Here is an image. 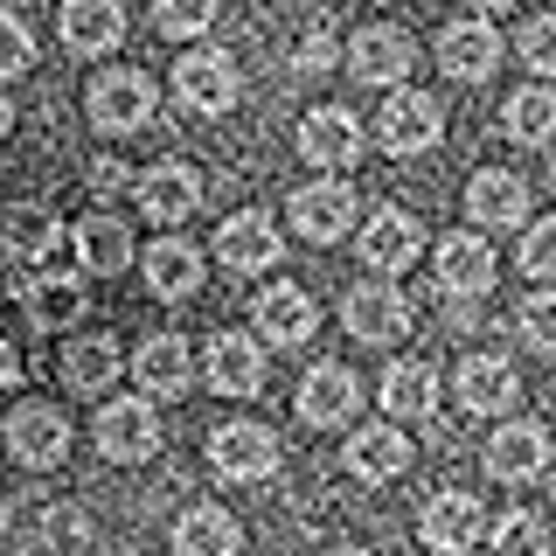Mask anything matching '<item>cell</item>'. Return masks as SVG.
<instances>
[{
    "label": "cell",
    "mask_w": 556,
    "mask_h": 556,
    "mask_svg": "<svg viewBox=\"0 0 556 556\" xmlns=\"http://www.w3.org/2000/svg\"><path fill=\"white\" fill-rule=\"evenodd\" d=\"M202 369L216 396H257L265 390V348H257V334H216Z\"/></svg>",
    "instance_id": "d4e9b609"
},
{
    "label": "cell",
    "mask_w": 556,
    "mask_h": 556,
    "mask_svg": "<svg viewBox=\"0 0 556 556\" xmlns=\"http://www.w3.org/2000/svg\"><path fill=\"white\" fill-rule=\"evenodd\" d=\"M355 251H362V265H369L376 278H396V271L417 265V251H425V223H417L410 208H390V202H382L376 216L362 223Z\"/></svg>",
    "instance_id": "5b68a950"
},
{
    "label": "cell",
    "mask_w": 556,
    "mask_h": 556,
    "mask_svg": "<svg viewBox=\"0 0 556 556\" xmlns=\"http://www.w3.org/2000/svg\"><path fill=\"white\" fill-rule=\"evenodd\" d=\"M549 188H556V153H549Z\"/></svg>",
    "instance_id": "7dc6e473"
},
{
    "label": "cell",
    "mask_w": 556,
    "mask_h": 556,
    "mask_svg": "<svg viewBox=\"0 0 556 556\" xmlns=\"http://www.w3.org/2000/svg\"><path fill=\"white\" fill-rule=\"evenodd\" d=\"M466 216H473V230H521L529 223V181L508 167H480L466 181Z\"/></svg>",
    "instance_id": "e0dca14e"
},
{
    "label": "cell",
    "mask_w": 556,
    "mask_h": 556,
    "mask_svg": "<svg viewBox=\"0 0 556 556\" xmlns=\"http://www.w3.org/2000/svg\"><path fill=\"white\" fill-rule=\"evenodd\" d=\"M501 132L515 147H549L556 139V84H521V91L501 104Z\"/></svg>",
    "instance_id": "f546056e"
},
{
    "label": "cell",
    "mask_w": 556,
    "mask_h": 556,
    "mask_svg": "<svg viewBox=\"0 0 556 556\" xmlns=\"http://www.w3.org/2000/svg\"><path fill=\"white\" fill-rule=\"evenodd\" d=\"M341 459H348V473H355V480L390 486V480L410 473V439H404V425H362L355 439H348Z\"/></svg>",
    "instance_id": "cb8c5ba5"
},
{
    "label": "cell",
    "mask_w": 556,
    "mask_h": 556,
    "mask_svg": "<svg viewBox=\"0 0 556 556\" xmlns=\"http://www.w3.org/2000/svg\"><path fill=\"white\" fill-rule=\"evenodd\" d=\"M410 70H417V42H410L404 28H390V22L362 28L355 42H348V77L369 84V91H396Z\"/></svg>",
    "instance_id": "8992f818"
},
{
    "label": "cell",
    "mask_w": 556,
    "mask_h": 556,
    "mask_svg": "<svg viewBox=\"0 0 556 556\" xmlns=\"http://www.w3.org/2000/svg\"><path fill=\"white\" fill-rule=\"evenodd\" d=\"M8 452L22 466H35V473H42V466H56L63 452H70V417L56 404H22V410L8 417Z\"/></svg>",
    "instance_id": "603a6c76"
},
{
    "label": "cell",
    "mask_w": 556,
    "mask_h": 556,
    "mask_svg": "<svg viewBox=\"0 0 556 556\" xmlns=\"http://www.w3.org/2000/svg\"><path fill=\"white\" fill-rule=\"evenodd\" d=\"M382 425H425L431 410H439V369H431L425 355H404L382 369Z\"/></svg>",
    "instance_id": "2e32d148"
},
{
    "label": "cell",
    "mask_w": 556,
    "mask_h": 556,
    "mask_svg": "<svg viewBox=\"0 0 556 556\" xmlns=\"http://www.w3.org/2000/svg\"><path fill=\"white\" fill-rule=\"evenodd\" d=\"M292 230L306 243H334L355 230V188L348 181H306L300 195H292Z\"/></svg>",
    "instance_id": "44dd1931"
},
{
    "label": "cell",
    "mask_w": 556,
    "mask_h": 556,
    "mask_svg": "<svg viewBox=\"0 0 556 556\" xmlns=\"http://www.w3.org/2000/svg\"><path fill=\"white\" fill-rule=\"evenodd\" d=\"M334 556H369V549H334Z\"/></svg>",
    "instance_id": "bcb514c9"
},
{
    "label": "cell",
    "mask_w": 556,
    "mask_h": 556,
    "mask_svg": "<svg viewBox=\"0 0 556 556\" xmlns=\"http://www.w3.org/2000/svg\"><path fill=\"white\" fill-rule=\"evenodd\" d=\"M278 223L265 216V208H237V216H223V230H216V257H223V271H271L278 265Z\"/></svg>",
    "instance_id": "5bb4252c"
},
{
    "label": "cell",
    "mask_w": 556,
    "mask_h": 556,
    "mask_svg": "<svg viewBox=\"0 0 556 556\" xmlns=\"http://www.w3.org/2000/svg\"><path fill=\"white\" fill-rule=\"evenodd\" d=\"M132 376H139V396H167L174 404V396L195 390V348L181 334H153V341H139Z\"/></svg>",
    "instance_id": "ffe728a7"
},
{
    "label": "cell",
    "mask_w": 556,
    "mask_h": 556,
    "mask_svg": "<svg viewBox=\"0 0 556 556\" xmlns=\"http://www.w3.org/2000/svg\"><path fill=\"white\" fill-rule=\"evenodd\" d=\"M28 70H35V35L14 14H0V77H28Z\"/></svg>",
    "instance_id": "f35d334b"
},
{
    "label": "cell",
    "mask_w": 556,
    "mask_h": 556,
    "mask_svg": "<svg viewBox=\"0 0 556 556\" xmlns=\"http://www.w3.org/2000/svg\"><path fill=\"white\" fill-rule=\"evenodd\" d=\"M452 396L473 417H508V404L521 396V376H515V362H501V355H466L459 376H452Z\"/></svg>",
    "instance_id": "d6986e66"
},
{
    "label": "cell",
    "mask_w": 556,
    "mask_h": 556,
    "mask_svg": "<svg viewBox=\"0 0 556 556\" xmlns=\"http://www.w3.org/2000/svg\"><path fill=\"white\" fill-rule=\"evenodd\" d=\"M153 77L147 70H104V77L91 84V98H84V112H91L98 132H139L153 126Z\"/></svg>",
    "instance_id": "277c9868"
},
{
    "label": "cell",
    "mask_w": 556,
    "mask_h": 556,
    "mask_svg": "<svg viewBox=\"0 0 556 556\" xmlns=\"http://www.w3.org/2000/svg\"><path fill=\"white\" fill-rule=\"evenodd\" d=\"M174 98H181L188 112H202V118H223L243 98L237 56L230 49H188V56L174 63Z\"/></svg>",
    "instance_id": "3957f363"
},
{
    "label": "cell",
    "mask_w": 556,
    "mask_h": 556,
    "mask_svg": "<svg viewBox=\"0 0 556 556\" xmlns=\"http://www.w3.org/2000/svg\"><path fill=\"white\" fill-rule=\"evenodd\" d=\"M431 271H439V292H445V300H480V292H494L501 257H494V243H486V237L452 230L439 251H431Z\"/></svg>",
    "instance_id": "52a82bcc"
},
{
    "label": "cell",
    "mask_w": 556,
    "mask_h": 556,
    "mask_svg": "<svg viewBox=\"0 0 556 556\" xmlns=\"http://www.w3.org/2000/svg\"><path fill=\"white\" fill-rule=\"evenodd\" d=\"M208 466H216L223 480H271L278 473V431L251 425V417L216 425V431H208Z\"/></svg>",
    "instance_id": "ba28073f"
},
{
    "label": "cell",
    "mask_w": 556,
    "mask_h": 556,
    "mask_svg": "<svg viewBox=\"0 0 556 556\" xmlns=\"http://www.w3.org/2000/svg\"><path fill=\"white\" fill-rule=\"evenodd\" d=\"M515 327H521V341H529V348H549V355H556V286L529 292L521 313H515Z\"/></svg>",
    "instance_id": "8d00e7d4"
},
{
    "label": "cell",
    "mask_w": 556,
    "mask_h": 556,
    "mask_svg": "<svg viewBox=\"0 0 556 556\" xmlns=\"http://www.w3.org/2000/svg\"><path fill=\"white\" fill-rule=\"evenodd\" d=\"M549 494H556V473H549Z\"/></svg>",
    "instance_id": "c3c4849f"
},
{
    "label": "cell",
    "mask_w": 556,
    "mask_h": 556,
    "mask_svg": "<svg viewBox=\"0 0 556 556\" xmlns=\"http://www.w3.org/2000/svg\"><path fill=\"white\" fill-rule=\"evenodd\" d=\"M292 70H300V77H320V70H334V35H327V28L300 35V49H292Z\"/></svg>",
    "instance_id": "ab89813d"
},
{
    "label": "cell",
    "mask_w": 556,
    "mask_h": 556,
    "mask_svg": "<svg viewBox=\"0 0 556 556\" xmlns=\"http://www.w3.org/2000/svg\"><path fill=\"white\" fill-rule=\"evenodd\" d=\"M251 313H257V341H271V348H300V341H313V327H320V306H313V292L292 286V278L265 286Z\"/></svg>",
    "instance_id": "9a60e30c"
},
{
    "label": "cell",
    "mask_w": 556,
    "mask_h": 556,
    "mask_svg": "<svg viewBox=\"0 0 556 556\" xmlns=\"http://www.w3.org/2000/svg\"><path fill=\"white\" fill-rule=\"evenodd\" d=\"M8 126H14V104H8V91H0V139H8Z\"/></svg>",
    "instance_id": "ee69618b"
},
{
    "label": "cell",
    "mask_w": 556,
    "mask_h": 556,
    "mask_svg": "<svg viewBox=\"0 0 556 556\" xmlns=\"http://www.w3.org/2000/svg\"><path fill=\"white\" fill-rule=\"evenodd\" d=\"M486 543H494V556H556L549 521H543V515H529V508H515V515L486 521Z\"/></svg>",
    "instance_id": "836d02e7"
},
{
    "label": "cell",
    "mask_w": 556,
    "mask_h": 556,
    "mask_svg": "<svg viewBox=\"0 0 556 556\" xmlns=\"http://www.w3.org/2000/svg\"><path fill=\"white\" fill-rule=\"evenodd\" d=\"M56 237H63V223L49 216L42 202H22V208H8V223H0V251H8V265H14V271L42 265V257L56 251Z\"/></svg>",
    "instance_id": "4316f807"
},
{
    "label": "cell",
    "mask_w": 556,
    "mask_h": 556,
    "mask_svg": "<svg viewBox=\"0 0 556 556\" xmlns=\"http://www.w3.org/2000/svg\"><path fill=\"white\" fill-rule=\"evenodd\" d=\"M14 382H22V355L0 341V390H14Z\"/></svg>",
    "instance_id": "b9f144b4"
},
{
    "label": "cell",
    "mask_w": 556,
    "mask_h": 556,
    "mask_svg": "<svg viewBox=\"0 0 556 556\" xmlns=\"http://www.w3.org/2000/svg\"><path fill=\"white\" fill-rule=\"evenodd\" d=\"M486 535V508L473 494H459V486H445V494L425 501V515H417V543L431 556H466Z\"/></svg>",
    "instance_id": "9c48e42d"
},
{
    "label": "cell",
    "mask_w": 556,
    "mask_h": 556,
    "mask_svg": "<svg viewBox=\"0 0 556 556\" xmlns=\"http://www.w3.org/2000/svg\"><path fill=\"white\" fill-rule=\"evenodd\" d=\"M439 70L452 84H486L501 70V35L480 22V14H466V22H445L439 28Z\"/></svg>",
    "instance_id": "4fadbf2b"
},
{
    "label": "cell",
    "mask_w": 556,
    "mask_h": 556,
    "mask_svg": "<svg viewBox=\"0 0 556 556\" xmlns=\"http://www.w3.org/2000/svg\"><path fill=\"white\" fill-rule=\"evenodd\" d=\"M70 243H77V265L91 278H118L132 265V230L118 216H84L77 230H70Z\"/></svg>",
    "instance_id": "f1b7e54d"
},
{
    "label": "cell",
    "mask_w": 556,
    "mask_h": 556,
    "mask_svg": "<svg viewBox=\"0 0 556 556\" xmlns=\"http://www.w3.org/2000/svg\"><path fill=\"white\" fill-rule=\"evenodd\" d=\"M362 410V382H355V369H341V362H320V369H306V382H300V417L313 431H334V425H348V417Z\"/></svg>",
    "instance_id": "7402d4cb"
},
{
    "label": "cell",
    "mask_w": 556,
    "mask_h": 556,
    "mask_svg": "<svg viewBox=\"0 0 556 556\" xmlns=\"http://www.w3.org/2000/svg\"><path fill=\"white\" fill-rule=\"evenodd\" d=\"M132 181H139V174L126 161H98L91 167V188H98V195H118V188H132Z\"/></svg>",
    "instance_id": "60d3db41"
},
{
    "label": "cell",
    "mask_w": 556,
    "mask_h": 556,
    "mask_svg": "<svg viewBox=\"0 0 556 556\" xmlns=\"http://www.w3.org/2000/svg\"><path fill=\"white\" fill-rule=\"evenodd\" d=\"M139 208H147L161 230H174V223H188L202 208V195H208V181H202V167H188V161H161V167H147L139 174Z\"/></svg>",
    "instance_id": "7c38bea8"
},
{
    "label": "cell",
    "mask_w": 556,
    "mask_h": 556,
    "mask_svg": "<svg viewBox=\"0 0 556 556\" xmlns=\"http://www.w3.org/2000/svg\"><path fill=\"white\" fill-rule=\"evenodd\" d=\"M362 147H369V139H362V118L348 112V104H320V112L300 118V153L320 174H348L362 161Z\"/></svg>",
    "instance_id": "8fae6325"
},
{
    "label": "cell",
    "mask_w": 556,
    "mask_h": 556,
    "mask_svg": "<svg viewBox=\"0 0 556 556\" xmlns=\"http://www.w3.org/2000/svg\"><path fill=\"white\" fill-rule=\"evenodd\" d=\"M341 327L355 341H369V348L404 341L410 334V292H396L390 278H362V286H348V300H341Z\"/></svg>",
    "instance_id": "7a4b0ae2"
},
{
    "label": "cell",
    "mask_w": 556,
    "mask_h": 556,
    "mask_svg": "<svg viewBox=\"0 0 556 556\" xmlns=\"http://www.w3.org/2000/svg\"><path fill=\"white\" fill-rule=\"evenodd\" d=\"M237 543H243V529L223 508H208V501L174 521V556H237Z\"/></svg>",
    "instance_id": "4dcf8cb0"
},
{
    "label": "cell",
    "mask_w": 556,
    "mask_h": 556,
    "mask_svg": "<svg viewBox=\"0 0 556 556\" xmlns=\"http://www.w3.org/2000/svg\"><path fill=\"white\" fill-rule=\"evenodd\" d=\"M521 271H529L535 286H556V216L529 223V237H521Z\"/></svg>",
    "instance_id": "74e56055"
},
{
    "label": "cell",
    "mask_w": 556,
    "mask_h": 556,
    "mask_svg": "<svg viewBox=\"0 0 556 556\" xmlns=\"http://www.w3.org/2000/svg\"><path fill=\"white\" fill-rule=\"evenodd\" d=\"M98 452L112 466H139L161 452V417H153L147 396H118V404L98 410Z\"/></svg>",
    "instance_id": "30bf717a"
},
{
    "label": "cell",
    "mask_w": 556,
    "mask_h": 556,
    "mask_svg": "<svg viewBox=\"0 0 556 556\" xmlns=\"http://www.w3.org/2000/svg\"><path fill=\"white\" fill-rule=\"evenodd\" d=\"M549 466V431L535 417H501L486 439V473L494 480H535Z\"/></svg>",
    "instance_id": "ac0fdd59"
},
{
    "label": "cell",
    "mask_w": 556,
    "mask_h": 556,
    "mask_svg": "<svg viewBox=\"0 0 556 556\" xmlns=\"http://www.w3.org/2000/svg\"><path fill=\"white\" fill-rule=\"evenodd\" d=\"M445 132L439 118V98L431 91H410V84H396V91H382V112H376V147L396 153V161H417V153H431Z\"/></svg>",
    "instance_id": "6da1fadb"
},
{
    "label": "cell",
    "mask_w": 556,
    "mask_h": 556,
    "mask_svg": "<svg viewBox=\"0 0 556 556\" xmlns=\"http://www.w3.org/2000/svg\"><path fill=\"white\" fill-rule=\"evenodd\" d=\"M147 286H153V300H195L202 292V251L188 237L147 243Z\"/></svg>",
    "instance_id": "484cf974"
},
{
    "label": "cell",
    "mask_w": 556,
    "mask_h": 556,
    "mask_svg": "<svg viewBox=\"0 0 556 556\" xmlns=\"http://www.w3.org/2000/svg\"><path fill=\"white\" fill-rule=\"evenodd\" d=\"M84 306H91V292H84L77 271H42V278H28V320H35V327H70Z\"/></svg>",
    "instance_id": "1f68e13d"
},
{
    "label": "cell",
    "mask_w": 556,
    "mask_h": 556,
    "mask_svg": "<svg viewBox=\"0 0 556 556\" xmlns=\"http://www.w3.org/2000/svg\"><path fill=\"white\" fill-rule=\"evenodd\" d=\"M208 22H216V0H153V28L174 42H195Z\"/></svg>",
    "instance_id": "e575fe53"
},
{
    "label": "cell",
    "mask_w": 556,
    "mask_h": 556,
    "mask_svg": "<svg viewBox=\"0 0 556 556\" xmlns=\"http://www.w3.org/2000/svg\"><path fill=\"white\" fill-rule=\"evenodd\" d=\"M126 35V8L118 0H63V42L77 56H104Z\"/></svg>",
    "instance_id": "83f0119b"
},
{
    "label": "cell",
    "mask_w": 556,
    "mask_h": 556,
    "mask_svg": "<svg viewBox=\"0 0 556 556\" xmlns=\"http://www.w3.org/2000/svg\"><path fill=\"white\" fill-rule=\"evenodd\" d=\"M473 14H501V8H515V0H466Z\"/></svg>",
    "instance_id": "7bdbcfd3"
},
{
    "label": "cell",
    "mask_w": 556,
    "mask_h": 556,
    "mask_svg": "<svg viewBox=\"0 0 556 556\" xmlns=\"http://www.w3.org/2000/svg\"><path fill=\"white\" fill-rule=\"evenodd\" d=\"M112 376H118V341L112 334H84V341L63 348V382L70 390L98 396V390H112Z\"/></svg>",
    "instance_id": "d6a6232c"
},
{
    "label": "cell",
    "mask_w": 556,
    "mask_h": 556,
    "mask_svg": "<svg viewBox=\"0 0 556 556\" xmlns=\"http://www.w3.org/2000/svg\"><path fill=\"white\" fill-rule=\"evenodd\" d=\"M0 535H8V501H0Z\"/></svg>",
    "instance_id": "f6af8a7d"
},
{
    "label": "cell",
    "mask_w": 556,
    "mask_h": 556,
    "mask_svg": "<svg viewBox=\"0 0 556 556\" xmlns=\"http://www.w3.org/2000/svg\"><path fill=\"white\" fill-rule=\"evenodd\" d=\"M521 63L535 70V84H556V14H529V28H521Z\"/></svg>",
    "instance_id": "d590c367"
}]
</instances>
